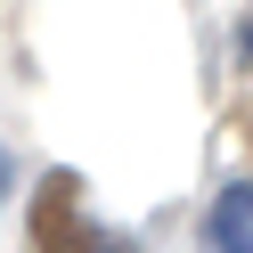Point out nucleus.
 <instances>
[{"mask_svg":"<svg viewBox=\"0 0 253 253\" xmlns=\"http://www.w3.org/2000/svg\"><path fill=\"white\" fill-rule=\"evenodd\" d=\"M237 49H245V57H253V17H245V33H237Z\"/></svg>","mask_w":253,"mask_h":253,"instance_id":"nucleus-3","label":"nucleus"},{"mask_svg":"<svg viewBox=\"0 0 253 253\" xmlns=\"http://www.w3.org/2000/svg\"><path fill=\"white\" fill-rule=\"evenodd\" d=\"M0 188H8V155H0Z\"/></svg>","mask_w":253,"mask_h":253,"instance_id":"nucleus-4","label":"nucleus"},{"mask_svg":"<svg viewBox=\"0 0 253 253\" xmlns=\"http://www.w3.org/2000/svg\"><path fill=\"white\" fill-rule=\"evenodd\" d=\"M204 253H253V180H229L204 212Z\"/></svg>","mask_w":253,"mask_h":253,"instance_id":"nucleus-2","label":"nucleus"},{"mask_svg":"<svg viewBox=\"0 0 253 253\" xmlns=\"http://www.w3.org/2000/svg\"><path fill=\"white\" fill-rule=\"evenodd\" d=\"M25 253H139V245L82 220V180H74V171H41L33 220H25Z\"/></svg>","mask_w":253,"mask_h":253,"instance_id":"nucleus-1","label":"nucleus"}]
</instances>
